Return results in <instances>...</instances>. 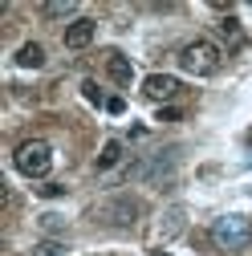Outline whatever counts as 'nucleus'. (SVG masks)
I'll use <instances>...</instances> for the list:
<instances>
[{
  "mask_svg": "<svg viewBox=\"0 0 252 256\" xmlns=\"http://www.w3.org/2000/svg\"><path fill=\"white\" fill-rule=\"evenodd\" d=\"M159 122H179V110H175V106H163V110H159Z\"/></svg>",
  "mask_w": 252,
  "mask_h": 256,
  "instance_id": "nucleus-15",
  "label": "nucleus"
},
{
  "mask_svg": "<svg viewBox=\"0 0 252 256\" xmlns=\"http://www.w3.org/2000/svg\"><path fill=\"white\" fill-rule=\"evenodd\" d=\"M41 224H45L49 232H57V228H61V216H41Z\"/></svg>",
  "mask_w": 252,
  "mask_h": 256,
  "instance_id": "nucleus-17",
  "label": "nucleus"
},
{
  "mask_svg": "<svg viewBox=\"0 0 252 256\" xmlns=\"http://www.w3.org/2000/svg\"><path fill=\"white\" fill-rule=\"evenodd\" d=\"M212 240L224 248V252L248 248V240H252V220H248V216H220V220L212 224Z\"/></svg>",
  "mask_w": 252,
  "mask_h": 256,
  "instance_id": "nucleus-3",
  "label": "nucleus"
},
{
  "mask_svg": "<svg viewBox=\"0 0 252 256\" xmlns=\"http://www.w3.org/2000/svg\"><path fill=\"white\" fill-rule=\"evenodd\" d=\"M37 191H41L45 200H57V196H66V187H61V183H45V187H37Z\"/></svg>",
  "mask_w": 252,
  "mask_h": 256,
  "instance_id": "nucleus-14",
  "label": "nucleus"
},
{
  "mask_svg": "<svg viewBox=\"0 0 252 256\" xmlns=\"http://www.w3.org/2000/svg\"><path fill=\"white\" fill-rule=\"evenodd\" d=\"M220 33H224V37H232L236 45L244 41V33H240V20H236V16H224V20H220Z\"/></svg>",
  "mask_w": 252,
  "mask_h": 256,
  "instance_id": "nucleus-12",
  "label": "nucleus"
},
{
  "mask_svg": "<svg viewBox=\"0 0 252 256\" xmlns=\"http://www.w3.org/2000/svg\"><path fill=\"white\" fill-rule=\"evenodd\" d=\"M82 98H86L90 106H106V98H102V90H98V82H82Z\"/></svg>",
  "mask_w": 252,
  "mask_h": 256,
  "instance_id": "nucleus-11",
  "label": "nucleus"
},
{
  "mask_svg": "<svg viewBox=\"0 0 252 256\" xmlns=\"http://www.w3.org/2000/svg\"><path fill=\"white\" fill-rule=\"evenodd\" d=\"M106 110H110V114H122L126 102H122V98H106Z\"/></svg>",
  "mask_w": 252,
  "mask_h": 256,
  "instance_id": "nucleus-16",
  "label": "nucleus"
},
{
  "mask_svg": "<svg viewBox=\"0 0 252 256\" xmlns=\"http://www.w3.org/2000/svg\"><path fill=\"white\" fill-rule=\"evenodd\" d=\"M94 37H98V20H90V16H78V20H70L66 24V37H61V41H66V49H90L94 45Z\"/></svg>",
  "mask_w": 252,
  "mask_h": 256,
  "instance_id": "nucleus-4",
  "label": "nucleus"
},
{
  "mask_svg": "<svg viewBox=\"0 0 252 256\" xmlns=\"http://www.w3.org/2000/svg\"><path fill=\"white\" fill-rule=\"evenodd\" d=\"M122 158H126V146H122V138H110V142L102 146V154H98V163H94V167H98V171L106 175V171H114V167L122 163Z\"/></svg>",
  "mask_w": 252,
  "mask_h": 256,
  "instance_id": "nucleus-8",
  "label": "nucleus"
},
{
  "mask_svg": "<svg viewBox=\"0 0 252 256\" xmlns=\"http://www.w3.org/2000/svg\"><path fill=\"white\" fill-rule=\"evenodd\" d=\"M106 74H110L118 86H130V78H134V66H130V57H122L118 49H110V53H106Z\"/></svg>",
  "mask_w": 252,
  "mask_h": 256,
  "instance_id": "nucleus-7",
  "label": "nucleus"
},
{
  "mask_svg": "<svg viewBox=\"0 0 252 256\" xmlns=\"http://www.w3.org/2000/svg\"><path fill=\"white\" fill-rule=\"evenodd\" d=\"M74 8H78L74 0H53V4H45L41 12H45V16H74ZM74 20H78V16H74Z\"/></svg>",
  "mask_w": 252,
  "mask_h": 256,
  "instance_id": "nucleus-10",
  "label": "nucleus"
},
{
  "mask_svg": "<svg viewBox=\"0 0 252 256\" xmlns=\"http://www.w3.org/2000/svg\"><path fill=\"white\" fill-rule=\"evenodd\" d=\"M220 61H224V49H220L216 41H192V45H183V53H179V66H183V74H192V78H212L216 70H220Z\"/></svg>",
  "mask_w": 252,
  "mask_h": 256,
  "instance_id": "nucleus-1",
  "label": "nucleus"
},
{
  "mask_svg": "<svg viewBox=\"0 0 252 256\" xmlns=\"http://www.w3.org/2000/svg\"><path fill=\"white\" fill-rule=\"evenodd\" d=\"M138 212H142V208H138L130 196H118V200H110V204H102V208H94V216H102V220H110V224H134Z\"/></svg>",
  "mask_w": 252,
  "mask_h": 256,
  "instance_id": "nucleus-5",
  "label": "nucleus"
},
{
  "mask_svg": "<svg viewBox=\"0 0 252 256\" xmlns=\"http://www.w3.org/2000/svg\"><path fill=\"white\" fill-rule=\"evenodd\" d=\"M33 252H37V256H61V252H66V244H57V240H41Z\"/></svg>",
  "mask_w": 252,
  "mask_h": 256,
  "instance_id": "nucleus-13",
  "label": "nucleus"
},
{
  "mask_svg": "<svg viewBox=\"0 0 252 256\" xmlns=\"http://www.w3.org/2000/svg\"><path fill=\"white\" fill-rule=\"evenodd\" d=\"M179 90H183V86H179L171 74H150V78L142 82V94H146L150 102H171Z\"/></svg>",
  "mask_w": 252,
  "mask_h": 256,
  "instance_id": "nucleus-6",
  "label": "nucleus"
},
{
  "mask_svg": "<svg viewBox=\"0 0 252 256\" xmlns=\"http://www.w3.org/2000/svg\"><path fill=\"white\" fill-rule=\"evenodd\" d=\"M16 66H20V70H41V66H45V49H41L37 41H24V45L16 49Z\"/></svg>",
  "mask_w": 252,
  "mask_h": 256,
  "instance_id": "nucleus-9",
  "label": "nucleus"
},
{
  "mask_svg": "<svg viewBox=\"0 0 252 256\" xmlns=\"http://www.w3.org/2000/svg\"><path fill=\"white\" fill-rule=\"evenodd\" d=\"M154 256H167V252H154Z\"/></svg>",
  "mask_w": 252,
  "mask_h": 256,
  "instance_id": "nucleus-18",
  "label": "nucleus"
},
{
  "mask_svg": "<svg viewBox=\"0 0 252 256\" xmlns=\"http://www.w3.org/2000/svg\"><path fill=\"white\" fill-rule=\"evenodd\" d=\"M12 163H16V171H20V175H28V179H45V175H49V167H53V146H49V142H41V138H28V142H20V146H16Z\"/></svg>",
  "mask_w": 252,
  "mask_h": 256,
  "instance_id": "nucleus-2",
  "label": "nucleus"
}]
</instances>
